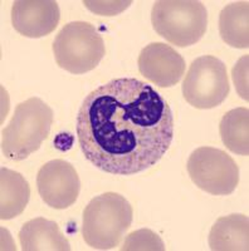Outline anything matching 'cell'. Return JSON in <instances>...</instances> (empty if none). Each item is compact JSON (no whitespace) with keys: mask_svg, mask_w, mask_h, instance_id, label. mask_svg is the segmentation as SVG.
<instances>
[{"mask_svg":"<svg viewBox=\"0 0 249 251\" xmlns=\"http://www.w3.org/2000/svg\"><path fill=\"white\" fill-rule=\"evenodd\" d=\"M23 251H69L71 244L59 226L44 217L29 220L19 231Z\"/></svg>","mask_w":249,"mask_h":251,"instance_id":"11","label":"cell"},{"mask_svg":"<svg viewBox=\"0 0 249 251\" xmlns=\"http://www.w3.org/2000/svg\"><path fill=\"white\" fill-rule=\"evenodd\" d=\"M248 216L232 214L215 221L209 232V246L213 251H248Z\"/></svg>","mask_w":249,"mask_h":251,"instance_id":"12","label":"cell"},{"mask_svg":"<svg viewBox=\"0 0 249 251\" xmlns=\"http://www.w3.org/2000/svg\"><path fill=\"white\" fill-rule=\"evenodd\" d=\"M37 187L39 196L49 207L64 210L77 201L81 191L80 176L67 161L52 160L38 171Z\"/></svg>","mask_w":249,"mask_h":251,"instance_id":"8","label":"cell"},{"mask_svg":"<svg viewBox=\"0 0 249 251\" xmlns=\"http://www.w3.org/2000/svg\"><path fill=\"white\" fill-rule=\"evenodd\" d=\"M76 134L83 156L95 167L131 176L165 156L174 138V116L154 87L136 78H117L84 97Z\"/></svg>","mask_w":249,"mask_h":251,"instance_id":"1","label":"cell"},{"mask_svg":"<svg viewBox=\"0 0 249 251\" xmlns=\"http://www.w3.org/2000/svg\"><path fill=\"white\" fill-rule=\"evenodd\" d=\"M132 1H89L84 0L83 5L86 6L88 10L95 13L97 15H105V17H113L123 10H126Z\"/></svg>","mask_w":249,"mask_h":251,"instance_id":"17","label":"cell"},{"mask_svg":"<svg viewBox=\"0 0 249 251\" xmlns=\"http://www.w3.org/2000/svg\"><path fill=\"white\" fill-rule=\"evenodd\" d=\"M53 111L44 100L32 97L19 103L1 132V151L12 161H23L39 150L49 136Z\"/></svg>","mask_w":249,"mask_h":251,"instance_id":"3","label":"cell"},{"mask_svg":"<svg viewBox=\"0 0 249 251\" xmlns=\"http://www.w3.org/2000/svg\"><path fill=\"white\" fill-rule=\"evenodd\" d=\"M132 207L116 192L93 197L83 211L82 236L95 250H111L118 246L132 224Z\"/></svg>","mask_w":249,"mask_h":251,"instance_id":"2","label":"cell"},{"mask_svg":"<svg viewBox=\"0 0 249 251\" xmlns=\"http://www.w3.org/2000/svg\"><path fill=\"white\" fill-rule=\"evenodd\" d=\"M186 169L196 187L215 196L230 195L239 183V167L235 161L214 147H199L193 151Z\"/></svg>","mask_w":249,"mask_h":251,"instance_id":"7","label":"cell"},{"mask_svg":"<svg viewBox=\"0 0 249 251\" xmlns=\"http://www.w3.org/2000/svg\"><path fill=\"white\" fill-rule=\"evenodd\" d=\"M219 33L224 43L233 48L249 47V3L235 1L221 9Z\"/></svg>","mask_w":249,"mask_h":251,"instance_id":"14","label":"cell"},{"mask_svg":"<svg viewBox=\"0 0 249 251\" xmlns=\"http://www.w3.org/2000/svg\"><path fill=\"white\" fill-rule=\"evenodd\" d=\"M106 53L102 35L87 22H71L60 29L53 42L58 67L72 75L93 71Z\"/></svg>","mask_w":249,"mask_h":251,"instance_id":"5","label":"cell"},{"mask_svg":"<svg viewBox=\"0 0 249 251\" xmlns=\"http://www.w3.org/2000/svg\"><path fill=\"white\" fill-rule=\"evenodd\" d=\"M122 251H164L165 245L158 234H155L150 228H141L138 231L131 232L125 239V243L121 246Z\"/></svg>","mask_w":249,"mask_h":251,"instance_id":"16","label":"cell"},{"mask_svg":"<svg viewBox=\"0 0 249 251\" xmlns=\"http://www.w3.org/2000/svg\"><path fill=\"white\" fill-rule=\"evenodd\" d=\"M221 137L225 147L233 153L248 156L249 153V111L239 107L226 112L219 125Z\"/></svg>","mask_w":249,"mask_h":251,"instance_id":"15","label":"cell"},{"mask_svg":"<svg viewBox=\"0 0 249 251\" xmlns=\"http://www.w3.org/2000/svg\"><path fill=\"white\" fill-rule=\"evenodd\" d=\"M60 19L55 0H17L12 6V24L27 38H43L55 31Z\"/></svg>","mask_w":249,"mask_h":251,"instance_id":"10","label":"cell"},{"mask_svg":"<svg viewBox=\"0 0 249 251\" xmlns=\"http://www.w3.org/2000/svg\"><path fill=\"white\" fill-rule=\"evenodd\" d=\"M73 136L71 133H58L55 138V147L59 151H68L73 145Z\"/></svg>","mask_w":249,"mask_h":251,"instance_id":"19","label":"cell"},{"mask_svg":"<svg viewBox=\"0 0 249 251\" xmlns=\"http://www.w3.org/2000/svg\"><path fill=\"white\" fill-rule=\"evenodd\" d=\"M232 75L238 93L241 94L243 100H248V55H244L238 60Z\"/></svg>","mask_w":249,"mask_h":251,"instance_id":"18","label":"cell"},{"mask_svg":"<svg viewBox=\"0 0 249 251\" xmlns=\"http://www.w3.org/2000/svg\"><path fill=\"white\" fill-rule=\"evenodd\" d=\"M30 186L23 175L1 167L0 171V219L12 220L26 210Z\"/></svg>","mask_w":249,"mask_h":251,"instance_id":"13","label":"cell"},{"mask_svg":"<svg viewBox=\"0 0 249 251\" xmlns=\"http://www.w3.org/2000/svg\"><path fill=\"white\" fill-rule=\"evenodd\" d=\"M230 91L226 67L214 55H203L192 63L183 83V96L190 106L210 109L221 106Z\"/></svg>","mask_w":249,"mask_h":251,"instance_id":"6","label":"cell"},{"mask_svg":"<svg viewBox=\"0 0 249 251\" xmlns=\"http://www.w3.org/2000/svg\"><path fill=\"white\" fill-rule=\"evenodd\" d=\"M155 31L169 43L185 48L198 43L208 28V10L195 0H159L151 10Z\"/></svg>","mask_w":249,"mask_h":251,"instance_id":"4","label":"cell"},{"mask_svg":"<svg viewBox=\"0 0 249 251\" xmlns=\"http://www.w3.org/2000/svg\"><path fill=\"white\" fill-rule=\"evenodd\" d=\"M138 66L143 77L161 88L178 84L186 67L185 60L178 51L160 42L149 44L141 50Z\"/></svg>","mask_w":249,"mask_h":251,"instance_id":"9","label":"cell"}]
</instances>
